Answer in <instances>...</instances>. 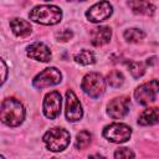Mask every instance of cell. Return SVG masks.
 <instances>
[{"mask_svg": "<svg viewBox=\"0 0 159 159\" xmlns=\"http://www.w3.org/2000/svg\"><path fill=\"white\" fill-rule=\"evenodd\" d=\"M138 123L140 125H154L159 123V108H147L142 112V114L138 118Z\"/></svg>", "mask_w": 159, "mask_h": 159, "instance_id": "2e32d148", "label": "cell"}, {"mask_svg": "<svg viewBox=\"0 0 159 159\" xmlns=\"http://www.w3.org/2000/svg\"><path fill=\"white\" fill-rule=\"evenodd\" d=\"M114 158H134V153L128 148H119L114 152Z\"/></svg>", "mask_w": 159, "mask_h": 159, "instance_id": "603a6c76", "label": "cell"}, {"mask_svg": "<svg viewBox=\"0 0 159 159\" xmlns=\"http://www.w3.org/2000/svg\"><path fill=\"white\" fill-rule=\"evenodd\" d=\"M75 61L80 65L88 66V65H93L96 62V57L92 51L84 48V50H81L77 55H75Z\"/></svg>", "mask_w": 159, "mask_h": 159, "instance_id": "e0dca14e", "label": "cell"}, {"mask_svg": "<svg viewBox=\"0 0 159 159\" xmlns=\"http://www.w3.org/2000/svg\"><path fill=\"white\" fill-rule=\"evenodd\" d=\"M130 135L132 128L124 123H111L103 129V137L112 143H125Z\"/></svg>", "mask_w": 159, "mask_h": 159, "instance_id": "5b68a950", "label": "cell"}, {"mask_svg": "<svg viewBox=\"0 0 159 159\" xmlns=\"http://www.w3.org/2000/svg\"><path fill=\"white\" fill-rule=\"evenodd\" d=\"M0 119L9 127H17L25 119V108L15 98H6L1 103Z\"/></svg>", "mask_w": 159, "mask_h": 159, "instance_id": "6da1fadb", "label": "cell"}, {"mask_svg": "<svg viewBox=\"0 0 159 159\" xmlns=\"http://www.w3.org/2000/svg\"><path fill=\"white\" fill-rule=\"evenodd\" d=\"M26 53L30 58L41 61V62H48L52 56L50 48L42 42H34L30 46H27Z\"/></svg>", "mask_w": 159, "mask_h": 159, "instance_id": "7c38bea8", "label": "cell"}, {"mask_svg": "<svg viewBox=\"0 0 159 159\" xmlns=\"http://www.w3.org/2000/svg\"><path fill=\"white\" fill-rule=\"evenodd\" d=\"M128 70L130 72V75L134 78H140L144 73H145V66L142 62H137V61H128L127 62Z\"/></svg>", "mask_w": 159, "mask_h": 159, "instance_id": "ffe728a7", "label": "cell"}, {"mask_svg": "<svg viewBox=\"0 0 159 159\" xmlns=\"http://www.w3.org/2000/svg\"><path fill=\"white\" fill-rule=\"evenodd\" d=\"M29 17L41 25H56L62 19V10L55 5H37L30 11Z\"/></svg>", "mask_w": 159, "mask_h": 159, "instance_id": "7a4b0ae2", "label": "cell"}, {"mask_svg": "<svg viewBox=\"0 0 159 159\" xmlns=\"http://www.w3.org/2000/svg\"><path fill=\"white\" fill-rule=\"evenodd\" d=\"M46 1H48V0H46Z\"/></svg>", "mask_w": 159, "mask_h": 159, "instance_id": "484cf974", "label": "cell"}, {"mask_svg": "<svg viewBox=\"0 0 159 159\" xmlns=\"http://www.w3.org/2000/svg\"><path fill=\"white\" fill-rule=\"evenodd\" d=\"M68 1H84V0H68Z\"/></svg>", "mask_w": 159, "mask_h": 159, "instance_id": "d4e9b609", "label": "cell"}, {"mask_svg": "<svg viewBox=\"0 0 159 159\" xmlns=\"http://www.w3.org/2000/svg\"><path fill=\"white\" fill-rule=\"evenodd\" d=\"M72 37H73V32L71 30H68V29H63V30H61L60 32L56 34V39L58 41H63V42L71 40Z\"/></svg>", "mask_w": 159, "mask_h": 159, "instance_id": "7402d4cb", "label": "cell"}, {"mask_svg": "<svg viewBox=\"0 0 159 159\" xmlns=\"http://www.w3.org/2000/svg\"><path fill=\"white\" fill-rule=\"evenodd\" d=\"M158 93H159V81L152 80L137 87V89L134 91V97L139 104L147 106L155 101Z\"/></svg>", "mask_w": 159, "mask_h": 159, "instance_id": "8992f818", "label": "cell"}, {"mask_svg": "<svg viewBox=\"0 0 159 159\" xmlns=\"http://www.w3.org/2000/svg\"><path fill=\"white\" fill-rule=\"evenodd\" d=\"M1 62V71H2V77H1V83H4L5 82V80H6V65H5V61L4 60H1L0 61Z\"/></svg>", "mask_w": 159, "mask_h": 159, "instance_id": "cb8c5ba5", "label": "cell"}, {"mask_svg": "<svg viewBox=\"0 0 159 159\" xmlns=\"http://www.w3.org/2000/svg\"><path fill=\"white\" fill-rule=\"evenodd\" d=\"M107 82L112 87H120L123 84V82H124V76H123V73L120 71L113 70L107 75Z\"/></svg>", "mask_w": 159, "mask_h": 159, "instance_id": "44dd1931", "label": "cell"}, {"mask_svg": "<svg viewBox=\"0 0 159 159\" xmlns=\"http://www.w3.org/2000/svg\"><path fill=\"white\" fill-rule=\"evenodd\" d=\"M128 6L134 14L152 16L155 12V6L148 0H130L128 1Z\"/></svg>", "mask_w": 159, "mask_h": 159, "instance_id": "5bb4252c", "label": "cell"}, {"mask_svg": "<svg viewBox=\"0 0 159 159\" xmlns=\"http://www.w3.org/2000/svg\"><path fill=\"white\" fill-rule=\"evenodd\" d=\"M81 88L89 97L98 98L106 91V80L97 72H89L82 78Z\"/></svg>", "mask_w": 159, "mask_h": 159, "instance_id": "277c9868", "label": "cell"}, {"mask_svg": "<svg viewBox=\"0 0 159 159\" xmlns=\"http://www.w3.org/2000/svg\"><path fill=\"white\" fill-rule=\"evenodd\" d=\"M129 112V98L120 96L113 98L107 106V113L113 119H122Z\"/></svg>", "mask_w": 159, "mask_h": 159, "instance_id": "8fae6325", "label": "cell"}, {"mask_svg": "<svg viewBox=\"0 0 159 159\" xmlns=\"http://www.w3.org/2000/svg\"><path fill=\"white\" fill-rule=\"evenodd\" d=\"M61 106H62V99H61L60 92L52 91L45 96L43 104H42L43 114L50 119H55L61 113Z\"/></svg>", "mask_w": 159, "mask_h": 159, "instance_id": "9c48e42d", "label": "cell"}, {"mask_svg": "<svg viewBox=\"0 0 159 159\" xmlns=\"http://www.w3.org/2000/svg\"><path fill=\"white\" fill-rule=\"evenodd\" d=\"M43 143L51 152H62L70 144L71 135L63 128H52L43 135Z\"/></svg>", "mask_w": 159, "mask_h": 159, "instance_id": "3957f363", "label": "cell"}, {"mask_svg": "<svg viewBox=\"0 0 159 159\" xmlns=\"http://www.w3.org/2000/svg\"><path fill=\"white\" fill-rule=\"evenodd\" d=\"M82 106L76 97L75 92L68 89L66 92V118L68 122H77L82 118Z\"/></svg>", "mask_w": 159, "mask_h": 159, "instance_id": "30bf717a", "label": "cell"}, {"mask_svg": "<svg viewBox=\"0 0 159 159\" xmlns=\"http://www.w3.org/2000/svg\"><path fill=\"white\" fill-rule=\"evenodd\" d=\"M113 12V7L112 5L107 1V0H102L96 2L94 5H92L87 12H86V17L91 21V22H101L107 20Z\"/></svg>", "mask_w": 159, "mask_h": 159, "instance_id": "ba28073f", "label": "cell"}, {"mask_svg": "<svg viewBox=\"0 0 159 159\" xmlns=\"http://www.w3.org/2000/svg\"><path fill=\"white\" fill-rule=\"evenodd\" d=\"M112 36V30L108 26H99L92 30L91 42L93 46H103L109 42Z\"/></svg>", "mask_w": 159, "mask_h": 159, "instance_id": "4fadbf2b", "label": "cell"}, {"mask_svg": "<svg viewBox=\"0 0 159 159\" xmlns=\"http://www.w3.org/2000/svg\"><path fill=\"white\" fill-rule=\"evenodd\" d=\"M91 142H92V134L87 130H82L77 134L75 145L77 149H84L91 144Z\"/></svg>", "mask_w": 159, "mask_h": 159, "instance_id": "d6986e66", "label": "cell"}, {"mask_svg": "<svg viewBox=\"0 0 159 159\" xmlns=\"http://www.w3.org/2000/svg\"><path fill=\"white\" fill-rule=\"evenodd\" d=\"M10 27L17 37H26L31 34V25L29 21H26L24 19L16 17V19L10 20Z\"/></svg>", "mask_w": 159, "mask_h": 159, "instance_id": "9a60e30c", "label": "cell"}, {"mask_svg": "<svg viewBox=\"0 0 159 159\" xmlns=\"http://www.w3.org/2000/svg\"><path fill=\"white\" fill-rule=\"evenodd\" d=\"M123 36H124L125 41H128V42H139L145 37V34L139 29L132 27V29L125 30Z\"/></svg>", "mask_w": 159, "mask_h": 159, "instance_id": "ac0fdd59", "label": "cell"}, {"mask_svg": "<svg viewBox=\"0 0 159 159\" xmlns=\"http://www.w3.org/2000/svg\"><path fill=\"white\" fill-rule=\"evenodd\" d=\"M62 75L61 72L55 67H47L43 71H41L32 81L34 87L36 88H46L50 86H56L61 82Z\"/></svg>", "mask_w": 159, "mask_h": 159, "instance_id": "52a82bcc", "label": "cell"}]
</instances>
